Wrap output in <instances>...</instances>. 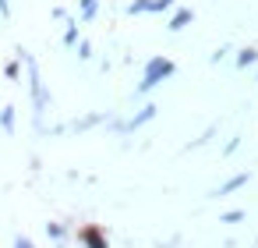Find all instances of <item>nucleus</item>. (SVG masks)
<instances>
[{
    "mask_svg": "<svg viewBox=\"0 0 258 248\" xmlns=\"http://www.w3.org/2000/svg\"><path fill=\"white\" fill-rule=\"evenodd\" d=\"M173 75V61H166V57H152L149 64H145V75H142V82H138V92H149V89H156L163 78H170Z\"/></svg>",
    "mask_w": 258,
    "mask_h": 248,
    "instance_id": "obj_1",
    "label": "nucleus"
},
{
    "mask_svg": "<svg viewBox=\"0 0 258 248\" xmlns=\"http://www.w3.org/2000/svg\"><path fill=\"white\" fill-rule=\"evenodd\" d=\"M191 18H195V15H191L187 8H180V11H177V15L170 18V32H180V29H184V25H187Z\"/></svg>",
    "mask_w": 258,
    "mask_h": 248,
    "instance_id": "obj_2",
    "label": "nucleus"
},
{
    "mask_svg": "<svg viewBox=\"0 0 258 248\" xmlns=\"http://www.w3.org/2000/svg\"><path fill=\"white\" fill-rule=\"evenodd\" d=\"M244 184H247V174H237V177H230L226 184H219L216 195H230V191H237V188H244Z\"/></svg>",
    "mask_w": 258,
    "mask_h": 248,
    "instance_id": "obj_3",
    "label": "nucleus"
},
{
    "mask_svg": "<svg viewBox=\"0 0 258 248\" xmlns=\"http://www.w3.org/2000/svg\"><path fill=\"white\" fill-rule=\"evenodd\" d=\"M254 61H258V50H251V46H247V50H240V57H237V68H247V64H254Z\"/></svg>",
    "mask_w": 258,
    "mask_h": 248,
    "instance_id": "obj_4",
    "label": "nucleus"
},
{
    "mask_svg": "<svg viewBox=\"0 0 258 248\" xmlns=\"http://www.w3.org/2000/svg\"><path fill=\"white\" fill-rule=\"evenodd\" d=\"M152 117H156V107L149 103V107H145V110H142V114H138V117H135V121L127 124V128H138V124H145V121H152Z\"/></svg>",
    "mask_w": 258,
    "mask_h": 248,
    "instance_id": "obj_5",
    "label": "nucleus"
},
{
    "mask_svg": "<svg viewBox=\"0 0 258 248\" xmlns=\"http://www.w3.org/2000/svg\"><path fill=\"white\" fill-rule=\"evenodd\" d=\"M142 11H152V0H131L127 4V15H142Z\"/></svg>",
    "mask_w": 258,
    "mask_h": 248,
    "instance_id": "obj_6",
    "label": "nucleus"
},
{
    "mask_svg": "<svg viewBox=\"0 0 258 248\" xmlns=\"http://www.w3.org/2000/svg\"><path fill=\"white\" fill-rule=\"evenodd\" d=\"M85 241H89V244H92V248H106V244H103V241H99V234H96V230H85Z\"/></svg>",
    "mask_w": 258,
    "mask_h": 248,
    "instance_id": "obj_7",
    "label": "nucleus"
},
{
    "mask_svg": "<svg viewBox=\"0 0 258 248\" xmlns=\"http://www.w3.org/2000/svg\"><path fill=\"white\" fill-rule=\"evenodd\" d=\"M82 15H85V18L96 15V0H82Z\"/></svg>",
    "mask_w": 258,
    "mask_h": 248,
    "instance_id": "obj_8",
    "label": "nucleus"
},
{
    "mask_svg": "<svg viewBox=\"0 0 258 248\" xmlns=\"http://www.w3.org/2000/svg\"><path fill=\"white\" fill-rule=\"evenodd\" d=\"M237 220H244V213H240V209H233V213H223V223H237Z\"/></svg>",
    "mask_w": 258,
    "mask_h": 248,
    "instance_id": "obj_9",
    "label": "nucleus"
},
{
    "mask_svg": "<svg viewBox=\"0 0 258 248\" xmlns=\"http://www.w3.org/2000/svg\"><path fill=\"white\" fill-rule=\"evenodd\" d=\"M166 8H173V0H152V11H166Z\"/></svg>",
    "mask_w": 258,
    "mask_h": 248,
    "instance_id": "obj_10",
    "label": "nucleus"
},
{
    "mask_svg": "<svg viewBox=\"0 0 258 248\" xmlns=\"http://www.w3.org/2000/svg\"><path fill=\"white\" fill-rule=\"evenodd\" d=\"M75 25H78V22H71V29H68V36H64V43H68V46H71V43H75V36H78V29H75Z\"/></svg>",
    "mask_w": 258,
    "mask_h": 248,
    "instance_id": "obj_11",
    "label": "nucleus"
},
{
    "mask_svg": "<svg viewBox=\"0 0 258 248\" xmlns=\"http://www.w3.org/2000/svg\"><path fill=\"white\" fill-rule=\"evenodd\" d=\"M15 248H32V241H29V237H18V244H15Z\"/></svg>",
    "mask_w": 258,
    "mask_h": 248,
    "instance_id": "obj_12",
    "label": "nucleus"
},
{
    "mask_svg": "<svg viewBox=\"0 0 258 248\" xmlns=\"http://www.w3.org/2000/svg\"><path fill=\"white\" fill-rule=\"evenodd\" d=\"M0 15H4V18L11 15V8H8V0H0Z\"/></svg>",
    "mask_w": 258,
    "mask_h": 248,
    "instance_id": "obj_13",
    "label": "nucleus"
}]
</instances>
